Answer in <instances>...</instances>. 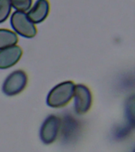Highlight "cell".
<instances>
[{
	"mask_svg": "<svg viewBox=\"0 0 135 152\" xmlns=\"http://www.w3.org/2000/svg\"><path fill=\"white\" fill-rule=\"evenodd\" d=\"M74 83L66 81L52 89L47 97V104L52 108H62L70 102L73 97Z\"/></svg>",
	"mask_w": 135,
	"mask_h": 152,
	"instance_id": "6da1fadb",
	"label": "cell"
},
{
	"mask_svg": "<svg viewBox=\"0 0 135 152\" xmlns=\"http://www.w3.org/2000/svg\"><path fill=\"white\" fill-rule=\"evenodd\" d=\"M10 25L14 33L23 37L33 38L37 33L35 24L25 12L14 11L10 17Z\"/></svg>",
	"mask_w": 135,
	"mask_h": 152,
	"instance_id": "7a4b0ae2",
	"label": "cell"
},
{
	"mask_svg": "<svg viewBox=\"0 0 135 152\" xmlns=\"http://www.w3.org/2000/svg\"><path fill=\"white\" fill-rule=\"evenodd\" d=\"M28 76L25 71L17 70L13 71L5 79L2 84V92L7 96H14L20 94L26 87Z\"/></svg>",
	"mask_w": 135,
	"mask_h": 152,
	"instance_id": "3957f363",
	"label": "cell"
},
{
	"mask_svg": "<svg viewBox=\"0 0 135 152\" xmlns=\"http://www.w3.org/2000/svg\"><path fill=\"white\" fill-rule=\"evenodd\" d=\"M73 97L74 98V110L77 114L86 113L92 106V93L86 86L75 85Z\"/></svg>",
	"mask_w": 135,
	"mask_h": 152,
	"instance_id": "277c9868",
	"label": "cell"
},
{
	"mask_svg": "<svg viewBox=\"0 0 135 152\" xmlns=\"http://www.w3.org/2000/svg\"><path fill=\"white\" fill-rule=\"evenodd\" d=\"M60 128V119L55 115H50L45 119L40 127V140L45 144H51L55 141Z\"/></svg>",
	"mask_w": 135,
	"mask_h": 152,
	"instance_id": "5b68a950",
	"label": "cell"
},
{
	"mask_svg": "<svg viewBox=\"0 0 135 152\" xmlns=\"http://www.w3.org/2000/svg\"><path fill=\"white\" fill-rule=\"evenodd\" d=\"M22 56V49L18 45H13L0 50V69L4 70L14 66Z\"/></svg>",
	"mask_w": 135,
	"mask_h": 152,
	"instance_id": "8992f818",
	"label": "cell"
},
{
	"mask_svg": "<svg viewBox=\"0 0 135 152\" xmlns=\"http://www.w3.org/2000/svg\"><path fill=\"white\" fill-rule=\"evenodd\" d=\"M49 11L50 3L47 0H36L26 14L33 23L39 24L47 18Z\"/></svg>",
	"mask_w": 135,
	"mask_h": 152,
	"instance_id": "52a82bcc",
	"label": "cell"
},
{
	"mask_svg": "<svg viewBox=\"0 0 135 152\" xmlns=\"http://www.w3.org/2000/svg\"><path fill=\"white\" fill-rule=\"evenodd\" d=\"M18 37L16 33L7 28H0V50L17 45Z\"/></svg>",
	"mask_w": 135,
	"mask_h": 152,
	"instance_id": "ba28073f",
	"label": "cell"
},
{
	"mask_svg": "<svg viewBox=\"0 0 135 152\" xmlns=\"http://www.w3.org/2000/svg\"><path fill=\"white\" fill-rule=\"evenodd\" d=\"M9 2L15 11L26 13L33 6V0H9Z\"/></svg>",
	"mask_w": 135,
	"mask_h": 152,
	"instance_id": "9c48e42d",
	"label": "cell"
},
{
	"mask_svg": "<svg viewBox=\"0 0 135 152\" xmlns=\"http://www.w3.org/2000/svg\"><path fill=\"white\" fill-rule=\"evenodd\" d=\"M12 7L9 0H0V23L7 21L11 13Z\"/></svg>",
	"mask_w": 135,
	"mask_h": 152,
	"instance_id": "30bf717a",
	"label": "cell"
}]
</instances>
